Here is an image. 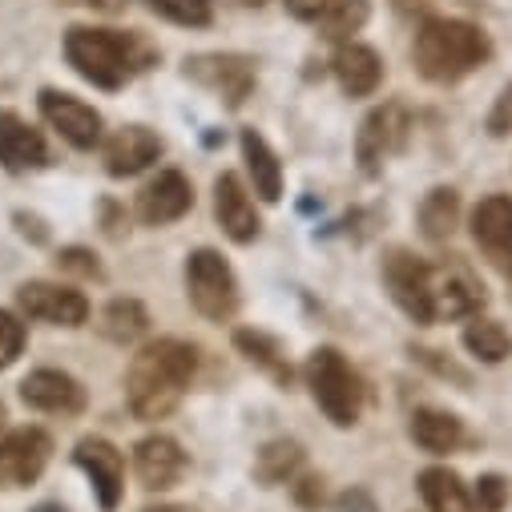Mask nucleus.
<instances>
[{
	"mask_svg": "<svg viewBox=\"0 0 512 512\" xmlns=\"http://www.w3.org/2000/svg\"><path fill=\"white\" fill-rule=\"evenodd\" d=\"M194 347L182 339H158L150 347H142L130 363V375H125V396H130V408L138 420H166L194 375Z\"/></svg>",
	"mask_w": 512,
	"mask_h": 512,
	"instance_id": "nucleus-1",
	"label": "nucleus"
},
{
	"mask_svg": "<svg viewBox=\"0 0 512 512\" xmlns=\"http://www.w3.org/2000/svg\"><path fill=\"white\" fill-rule=\"evenodd\" d=\"M65 57L97 89H121L134 73H142L154 61V49L134 33L77 25L65 33Z\"/></svg>",
	"mask_w": 512,
	"mask_h": 512,
	"instance_id": "nucleus-2",
	"label": "nucleus"
},
{
	"mask_svg": "<svg viewBox=\"0 0 512 512\" xmlns=\"http://www.w3.org/2000/svg\"><path fill=\"white\" fill-rule=\"evenodd\" d=\"M488 53H492L488 37L476 25L452 21V17L424 21L412 41V61H416L420 77H428L436 85H452V81L468 77L472 69H480L488 61Z\"/></svg>",
	"mask_w": 512,
	"mask_h": 512,
	"instance_id": "nucleus-3",
	"label": "nucleus"
},
{
	"mask_svg": "<svg viewBox=\"0 0 512 512\" xmlns=\"http://www.w3.org/2000/svg\"><path fill=\"white\" fill-rule=\"evenodd\" d=\"M307 383H311V396L323 408V416L335 428H351L363 412V383L351 371V363L335 351V347H319L307 359Z\"/></svg>",
	"mask_w": 512,
	"mask_h": 512,
	"instance_id": "nucleus-4",
	"label": "nucleus"
},
{
	"mask_svg": "<svg viewBox=\"0 0 512 512\" xmlns=\"http://www.w3.org/2000/svg\"><path fill=\"white\" fill-rule=\"evenodd\" d=\"M186 291L202 319L226 323L238 311V283L218 250H194L186 259Z\"/></svg>",
	"mask_w": 512,
	"mask_h": 512,
	"instance_id": "nucleus-5",
	"label": "nucleus"
},
{
	"mask_svg": "<svg viewBox=\"0 0 512 512\" xmlns=\"http://www.w3.org/2000/svg\"><path fill=\"white\" fill-rule=\"evenodd\" d=\"M428 303L432 319H472L484 307V287L460 259L428 267Z\"/></svg>",
	"mask_w": 512,
	"mask_h": 512,
	"instance_id": "nucleus-6",
	"label": "nucleus"
},
{
	"mask_svg": "<svg viewBox=\"0 0 512 512\" xmlns=\"http://www.w3.org/2000/svg\"><path fill=\"white\" fill-rule=\"evenodd\" d=\"M408 130H412V121H408V109L400 101L371 109L355 134V158H359L363 174H379L383 162H388L396 150H404Z\"/></svg>",
	"mask_w": 512,
	"mask_h": 512,
	"instance_id": "nucleus-7",
	"label": "nucleus"
},
{
	"mask_svg": "<svg viewBox=\"0 0 512 512\" xmlns=\"http://www.w3.org/2000/svg\"><path fill=\"white\" fill-rule=\"evenodd\" d=\"M53 440L41 428H17L0 436V488H29L49 464Z\"/></svg>",
	"mask_w": 512,
	"mask_h": 512,
	"instance_id": "nucleus-8",
	"label": "nucleus"
},
{
	"mask_svg": "<svg viewBox=\"0 0 512 512\" xmlns=\"http://www.w3.org/2000/svg\"><path fill=\"white\" fill-rule=\"evenodd\" d=\"M41 113L53 130L77 146V150H93L101 142V113L93 105H85L81 97L73 93H57V89H45L41 93Z\"/></svg>",
	"mask_w": 512,
	"mask_h": 512,
	"instance_id": "nucleus-9",
	"label": "nucleus"
},
{
	"mask_svg": "<svg viewBox=\"0 0 512 512\" xmlns=\"http://www.w3.org/2000/svg\"><path fill=\"white\" fill-rule=\"evenodd\" d=\"M186 77H194L198 85L222 93L230 109H238V105L250 97V89H254V65H250L246 57H230V53L190 57V61H186Z\"/></svg>",
	"mask_w": 512,
	"mask_h": 512,
	"instance_id": "nucleus-10",
	"label": "nucleus"
},
{
	"mask_svg": "<svg viewBox=\"0 0 512 512\" xmlns=\"http://www.w3.org/2000/svg\"><path fill=\"white\" fill-rule=\"evenodd\" d=\"M17 303L29 319H41L53 327H81L89 319L85 295L73 287H57V283H25L17 291Z\"/></svg>",
	"mask_w": 512,
	"mask_h": 512,
	"instance_id": "nucleus-11",
	"label": "nucleus"
},
{
	"mask_svg": "<svg viewBox=\"0 0 512 512\" xmlns=\"http://www.w3.org/2000/svg\"><path fill=\"white\" fill-rule=\"evenodd\" d=\"M383 279H388L392 299L400 303L404 315H412L416 323H436L428 303V263L412 259L408 250H392L388 263H383Z\"/></svg>",
	"mask_w": 512,
	"mask_h": 512,
	"instance_id": "nucleus-12",
	"label": "nucleus"
},
{
	"mask_svg": "<svg viewBox=\"0 0 512 512\" xmlns=\"http://www.w3.org/2000/svg\"><path fill=\"white\" fill-rule=\"evenodd\" d=\"M73 460H77V468L93 480V492H97L101 508L113 512V508L121 504V480H125V460H121V452H117L109 440L89 436V440L77 444Z\"/></svg>",
	"mask_w": 512,
	"mask_h": 512,
	"instance_id": "nucleus-13",
	"label": "nucleus"
},
{
	"mask_svg": "<svg viewBox=\"0 0 512 512\" xmlns=\"http://www.w3.org/2000/svg\"><path fill=\"white\" fill-rule=\"evenodd\" d=\"M21 400L37 412H57V416H73L85 408V388L65 375V371H53V367H41L33 375H25L21 383Z\"/></svg>",
	"mask_w": 512,
	"mask_h": 512,
	"instance_id": "nucleus-14",
	"label": "nucleus"
},
{
	"mask_svg": "<svg viewBox=\"0 0 512 512\" xmlns=\"http://www.w3.org/2000/svg\"><path fill=\"white\" fill-rule=\"evenodd\" d=\"M158 154H162V142L154 130H146V125H125V130H117L105 142V170L113 178H134L146 166H154Z\"/></svg>",
	"mask_w": 512,
	"mask_h": 512,
	"instance_id": "nucleus-15",
	"label": "nucleus"
},
{
	"mask_svg": "<svg viewBox=\"0 0 512 512\" xmlns=\"http://www.w3.org/2000/svg\"><path fill=\"white\" fill-rule=\"evenodd\" d=\"M45 162H49L45 138L17 113H9V109L0 113V166L21 174V170H41Z\"/></svg>",
	"mask_w": 512,
	"mask_h": 512,
	"instance_id": "nucleus-16",
	"label": "nucleus"
},
{
	"mask_svg": "<svg viewBox=\"0 0 512 512\" xmlns=\"http://www.w3.org/2000/svg\"><path fill=\"white\" fill-rule=\"evenodd\" d=\"M194 206V194H190V182L178 174V170H166L158 174L142 198H138V214L146 226H166V222H178L186 210Z\"/></svg>",
	"mask_w": 512,
	"mask_h": 512,
	"instance_id": "nucleus-17",
	"label": "nucleus"
},
{
	"mask_svg": "<svg viewBox=\"0 0 512 512\" xmlns=\"http://www.w3.org/2000/svg\"><path fill=\"white\" fill-rule=\"evenodd\" d=\"M134 472H138L142 488H170L186 472V452L170 436H146L134 448Z\"/></svg>",
	"mask_w": 512,
	"mask_h": 512,
	"instance_id": "nucleus-18",
	"label": "nucleus"
},
{
	"mask_svg": "<svg viewBox=\"0 0 512 512\" xmlns=\"http://www.w3.org/2000/svg\"><path fill=\"white\" fill-rule=\"evenodd\" d=\"M214 214L234 242H254V234H259V214H254V202L234 174H222L214 182Z\"/></svg>",
	"mask_w": 512,
	"mask_h": 512,
	"instance_id": "nucleus-19",
	"label": "nucleus"
},
{
	"mask_svg": "<svg viewBox=\"0 0 512 512\" xmlns=\"http://www.w3.org/2000/svg\"><path fill=\"white\" fill-rule=\"evenodd\" d=\"M472 238L492 254V259H508L512 254V198L508 194H492L480 198L472 210Z\"/></svg>",
	"mask_w": 512,
	"mask_h": 512,
	"instance_id": "nucleus-20",
	"label": "nucleus"
},
{
	"mask_svg": "<svg viewBox=\"0 0 512 512\" xmlns=\"http://www.w3.org/2000/svg\"><path fill=\"white\" fill-rule=\"evenodd\" d=\"M335 77H339V85H343L347 97H367L383 81V61L367 45H343L335 53Z\"/></svg>",
	"mask_w": 512,
	"mask_h": 512,
	"instance_id": "nucleus-21",
	"label": "nucleus"
},
{
	"mask_svg": "<svg viewBox=\"0 0 512 512\" xmlns=\"http://www.w3.org/2000/svg\"><path fill=\"white\" fill-rule=\"evenodd\" d=\"M242 158H246V170L254 178V194L263 202H279L283 198V166H279L275 150L263 142V134L242 130Z\"/></svg>",
	"mask_w": 512,
	"mask_h": 512,
	"instance_id": "nucleus-22",
	"label": "nucleus"
},
{
	"mask_svg": "<svg viewBox=\"0 0 512 512\" xmlns=\"http://www.w3.org/2000/svg\"><path fill=\"white\" fill-rule=\"evenodd\" d=\"M412 440H416L424 452H432V456H448V452H456V448L468 440V432H464V424H460L452 412L420 408V412L412 416Z\"/></svg>",
	"mask_w": 512,
	"mask_h": 512,
	"instance_id": "nucleus-23",
	"label": "nucleus"
},
{
	"mask_svg": "<svg viewBox=\"0 0 512 512\" xmlns=\"http://www.w3.org/2000/svg\"><path fill=\"white\" fill-rule=\"evenodd\" d=\"M420 496L432 512H480L464 480L448 468H424L420 472Z\"/></svg>",
	"mask_w": 512,
	"mask_h": 512,
	"instance_id": "nucleus-24",
	"label": "nucleus"
},
{
	"mask_svg": "<svg viewBox=\"0 0 512 512\" xmlns=\"http://www.w3.org/2000/svg\"><path fill=\"white\" fill-rule=\"evenodd\" d=\"M234 347L259 367L263 375H271L279 388H291V379H295V371H291V363H287V355H283V347H279V339H271V335H263V331H234Z\"/></svg>",
	"mask_w": 512,
	"mask_h": 512,
	"instance_id": "nucleus-25",
	"label": "nucleus"
},
{
	"mask_svg": "<svg viewBox=\"0 0 512 512\" xmlns=\"http://www.w3.org/2000/svg\"><path fill=\"white\" fill-rule=\"evenodd\" d=\"M460 222V194L448 186H436L424 202H420V226L432 242H444Z\"/></svg>",
	"mask_w": 512,
	"mask_h": 512,
	"instance_id": "nucleus-26",
	"label": "nucleus"
},
{
	"mask_svg": "<svg viewBox=\"0 0 512 512\" xmlns=\"http://www.w3.org/2000/svg\"><path fill=\"white\" fill-rule=\"evenodd\" d=\"M146 327H150V315L138 299H113L101 315V331L113 343H134L138 335H146Z\"/></svg>",
	"mask_w": 512,
	"mask_h": 512,
	"instance_id": "nucleus-27",
	"label": "nucleus"
},
{
	"mask_svg": "<svg viewBox=\"0 0 512 512\" xmlns=\"http://www.w3.org/2000/svg\"><path fill=\"white\" fill-rule=\"evenodd\" d=\"M464 347L480 359V363H504L512 355V335L496 323V319H476L464 331Z\"/></svg>",
	"mask_w": 512,
	"mask_h": 512,
	"instance_id": "nucleus-28",
	"label": "nucleus"
},
{
	"mask_svg": "<svg viewBox=\"0 0 512 512\" xmlns=\"http://www.w3.org/2000/svg\"><path fill=\"white\" fill-rule=\"evenodd\" d=\"M299 464H303L299 444H291V440H275V444H267V448L259 452L254 476H259L263 484H283V480H291V476L299 472Z\"/></svg>",
	"mask_w": 512,
	"mask_h": 512,
	"instance_id": "nucleus-29",
	"label": "nucleus"
},
{
	"mask_svg": "<svg viewBox=\"0 0 512 512\" xmlns=\"http://www.w3.org/2000/svg\"><path fill=\"white\" fill-rule=\"evenodd\" d=\"M371 17V5L367 0H335V5L323 13V37L327 41H343L351 33H359Z\"/></svg>",
	"mask_w": 512,
	"mask_h": 512,
	"instance_id": "nucleus-30",
	"label": "nucleus"
},
{
	"mask_svg": "<svg viewBox=\"0 0 512 512\" xmlns=\"http://www.w3.org/2000/svg\"><path fill=\"white\" fill-rule=\"evenodd\" d=\"M146 5H150L158 17H166V21H174V25H186V29H206L210 17H214L210 0H146Z\"/></svg>",
	"mask_w": 512,
	"mask_h": 512,
	"instance_id": "nucleus-31",
	"label": "nucleus"
},
{
	"mask_svg": "<svg viewBox=\"0 0 512 512\" xmlns=\"http://www.w3.org/2000/svg\"><path fill=\"white\" fill-rule=\"evenodd\" d=\"M25 347V323L9 311H0V367H9Z\"/></svg>",
	"mask_w": 512,
	"mask_h": 512,
	"instance_id": "nucleus-32",
	"label": "nucleus"
},
{
	"mask_svg": "<svg viewBox=\"0 0 512 512\" xmlns=\"http://www.w3.org/2000/svg\"><path fill=\"white\" fill-rule=\"evenodd\" d=\"M472 500H476V508H480V512H500V508H504V500H508V484H504L500 476H480V480H476Z\"/></svg>",
	"mask_w": 512,
	"mask_h": 512,
	"instance_id": "nucleus-33",
	"label": "nucleus"
},
{
	"mask_svg": "<svg viewBox=\"0 0 512 512\" xmlns=\"http://www.w3.org/2000/svg\"><path fill=\"white\" fill-rule=\"evenodd\" d=\"M508 130H512V85H504V93H500V101H496V109L488 117V134L492 138H504Z\"/></svg>",
	"mask_w": 512,
	"mask_h": 512,
	"instance_id": "nucleus-34",
	"label": "nucleus"
},
{
	"mask_svg": "<svg viewBox=\"0 0 512 512\" xmlns=\"http://www.w3.org/2000/svg\"><path fill=\"white\" fill-rule=\"evenodd\" d=\"M331 512H379V504L371 500L367 488H347V492L335 496V508Z\"/></svg>",
	"mask_w": 512,
	"mask_h": 512,
	"instance_id": "nucleus-35",
	"label": "nucleus"
},
{
	"mask_svg": "<svg viewBox=\"0 0 512 512\" xmlns=\"http://www.w3.org/2000/svg\"><path fill=\"white\" fill-rule=\"evenodd\" d=\"M331 5H335V0H287L291 17H299V21H323V13Z\"/></svg>",
	"mask_w": 512,
	"mask_h": 512,
	"instance_id": "nucleus-36",
	"label": "nucleus"
},
{
	"mask_svg": "<svg viewBox=\"0 0 512 512\" xmlns=\"http://www.w3.org/2000/svg\"><path fill=\"white\" fill-rule=\"evenodd\" d=\"M85 259H89L85 250H65L57 263H61V267H69V271H81V275H93V279H97V275H101V271H97V263H85Z\"/></svg>",
	"mask_w": 512,
	"mask_h": 512,
	"instance_id": "nucleus-37",
	"label": "nucleus"
},
{
	"mask_svg": "<svg viewBox=\"0 0 512 512\" xmlns=\"http://www.w3.org/2000/svg\"><path fill=\"white\" fill-rule=\"evenodd\" d=\"M61 5H81V9H97V13H121L125 0H61Z\"/></svg>",
	"mask_w": 512,
	"mask_h": 512,
	"instance_id": "nucleus-38",
	"label": "nucleus"
},
{
	"mask_svg": "<svg viewBox=\"0 0 512 512\" xmlns=\"http://www.w3.org/2000/svg\"><path fill=\"white\" fill-rule=\"evenodd\" d=\"M146 512H190V508H182V504H158V508H146Z\"/></svg>",
	"mask_w": 512,
	"mask_h": 512,
	"instance_id": "nucleus-39",
	"label": "nucleus"
},
{
	"mask_svg": "<svg viewBox=\"0 0 512 512\" xmlns=\"http://www.w3.org/2000/svg\"><path fill=\"white\" fill-rule=\"evenodd\" d=\"M33 512H65L61 504H41V508H33Z\"/></svg>",
	"mask_w": 512,
	"mask_h": 512,
	"instance_id": "nucleus-40",
	"label": "nucleus"
},
{
	"mask_svg": "<svg viewBox=\"0 0 512 512\" xmlns=\"http://www.w3.org/2000/svg\"><path fill=\"white\" fill-rule=\"evenodd\" d=\"M0 436H5V404H0Z\"/></svg>",
	"mask_w": 512,
	"mask_h": 512,
	"instance_id": "nucleus-41",
	"label": "nucleus"
},
{
	"mask_svg": "<svg viewBox=\"0 0 512 512\" xmlns=\"http://www.w3.org/2000/svg\"><path fill=\"white\" fill-rule=\"evenodd\" d=\"M246 5H263V0H246Z\"/></svg>",
	"mask_w": 512,
	"mask_h": 512,
	"instance_id": "nucleus-42",
	"label": "nucleus"
}]
</instances>
